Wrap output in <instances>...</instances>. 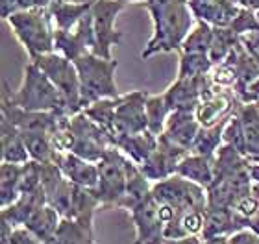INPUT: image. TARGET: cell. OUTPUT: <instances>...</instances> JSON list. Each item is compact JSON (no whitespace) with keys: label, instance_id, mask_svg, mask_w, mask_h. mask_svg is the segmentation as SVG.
I'll return each instance as SVG.
<instances>
[{"label":"cell","instance_id":"32","mask_svg":"<svg viewBox=\"0 0 259 244\" xmlns=\"http://www.w3.org/2000/svg\"><path fill=\"white\" fill-rule=\"evenodd\" d=\"M119 96L117 98H102V100H97V102L89 104L87 108H83V113H85L91 120H95L97 124L102 126L109 135H111V128H113V117H115L117 104H119Z\"/></svg>","mask_w":259,"mask_h":244},{"label":"cell","instance_id":"42","mask_svg":"<svg viewBox=\"0 0 259 244\" xmlns=\"http://www.w3.org/2000/svg\"><path fill=\"white\" fill-rule=\"evenodd\" d=\"M250 229H252L255 235H259V211H257V215L250 220Z\"/></svg>","mask_w":259,"mask_h":244},{"label":"cell","instance_id":"12","mask_svg":"<svg viewBox=\"0 0 259 244\" xmlns=\"http://www.w3.org/2000/svg\"><path fill=\"white\" fill-rule=\"evenodd\" d=\"M189 154V150L176 147L172 141H168L165 135H159L157 139V148L154 150L150 158L141 165V170L152 183L167 179L176 174L178 163Z\"/></svg>","mask_w":259,"mask_h":244},{"label":"cell","instance_id":"16","mask_svg":"<svg viewBox=\"0 0 259 244\" xmlns=\"http://www.w3.org/2000/svg\"><path fill=\"white\" fill-rule=\"evenodd\" d=\"M189 6L196 21L207 22L213 28L232 26L241 10L233 0H189Z\"/></svg>","mask_w":259,"mask_h":244},{"label":"cell","instance_id":"2","mask_svg":"<svg viewBox=\"0 0 259 244\" xmlns=\"http://www.w3.org/2000/svg\"><path fill=\"white\" fill-rule=\"evenodd\" d=\"M2 98L28 111H63L67 113L63 96L49 76L33 61L24 67L21 87L11 91L8 81H2Z\"/></svg>","mask_w":259,"mask_h":244},{"label":"cell","instance_id":"24","mask_svg":"<svg viewBox=\"0 0 259 244\" xmlns=\"http://www.w3.org/2000/svg\"><path fill=\"white\" fill-rule=\"evenodd\" d=\"M22 167L19 163L0 161V207H8L21 196Z\"/></svg>","mask_w":259,"mask_h":244},{"label":"cell","instance_id":"30","mask_svg":"<svg viewBox=\"0 0 259 244\" xmlns=\"http://www.w3.org/2000/svg\"><path fill=\"white\" fill-rule=\"evenodd\" d=\"M170 108H168L165 94H150L146 98V120H148V131L154 135H161L165 131L167 120L170 117Z\"/></svg>","mask_w":259,"mask_h":244},{"label":"cell","instance_id":"5","mask_svg":"<svg viewBox=\"0 0 259 244\" xmlns=\"http://www.w3.org/2000/svg\"><path fill=\"white\" fill-rule=\"evenodd\" d=\"M132 159L117 147H111L98 161V183L95 187L102 207H120L128 189Z\"/></svg>","mask_w":259,"mask_h":244},{"label":"cell","instance_id":"1","mask_svg":"<svg viewBox=\"0 0 259 244\" xmlns=\"http://www.w3.org/2000/svg\"><path fill=\"white\" fill-rule=\"evenodd\" d=\"M143 4L150 15L152 35L141 52V60L180 52L185 37L196 22L189 0H146Z\"/></svg>","mask_w":259,"mask_h":244},{"label":"cell","instance_id":"21","mask_svg":"<svg viewBox=\"0 0 259 244\" xmlns=\"http://www.w3.org/2000/svg\"><path fill=\"white\" fill-rule=\"evenodd\" d=\"M0 161L6 163H24L30 161V154H28L24 137L10 120L4 119L0 120Z\"/></svg>","mask_w":259,"mask_h":244},{"label":"cell","instance_id":"27","mask_svg":"<svg viewBox=\"0 0 259 244\" xmlns=\"http://www.w3.org/2000/svg\"><path fill=\"white\" fill-rule=\"evenodd\" d=\"M180 65L176 78H198L209 74L215 63L211 61L207 52H178Z\"/></svg>","mask_w":259,"mask_h":244},{"label":"cell","instance_id":"15","mask_svg":"<svg viewBox=\"0 0 259 244\" xmlns=\"http://www.w3.org/2000/svg\"><path fill=\"white\" fill-rule=\"evenodd\" d=\"M56 165L65 174V178L74 185L95 189L98 183V163L83 159L72 152H56Z\"/></svg>","mask_w":259,"mask_h":244},{"label":"cell","instance_id":"39","mask_svg":"<svg viewBox=\"0 0 259 244\" xmlns=\"http://www.w3.org/2000/svg\"><path fill=\"white\" fill-rule=\"evenodd\" d=\"M239 8H246V10L259 11V0H233Z\"/></svg>","mask_w":259,"mask_h":244},{"label":"cell","instance_id":"9","mask_svg":"<svg viewBox=\"0 0 259 244\" xmlns=\"http://www.w3.org/2000/svg\"><path fill=\"white\" fill-rule=\"evenodd\" d=\"M146 98H148L146 91H134L128 94H120L117 109H115L113 128H111L113 141L148 130Z\"/></svg>","mask_w":259,"mask_h":244},{"label":"cell","instance_id":"3","mask_svg":"<svg viewBox=\"0 0 259 244\" xmlns=\"http://www.w3.org/2000/svg\"><path fill=\"white\" fill-rule=\"evenodd\" d=\"M11 33L26 50L30 61L39 56L54 52L56 26L49 8H33V10L19 11L6 19Z\"/></svg>","mask_w":259,"mask_h":244},{"label":"cell","instance_id":"7","mask_svg":"<svg viewBox=\"0 0 259 244\" xmlns=\"http://www.w3.org/2000/svg\"><path fill=\"white\" fill-rule=\"evenodd\" d=\"M126 4L117 0H97L91 6L93 54L102 58H113V48L122 41V32L117 28V19Z\"/></svg>","mask_w":259,"mask_h":244},{"label":"cell","instance_id":"26","mask_svg":"<svg viewBox=\"0 0 259 244\" xmlns=\"http://www.w3.org/2000/svg\"><path fill=\"white\" fill-rule=\"evenodd\" d=\"M61 220H63V217L58 213V209H54L52 206L47 204V206L41 207V209L28 220L24 228L30 229L41 242H47V240L52 239L56 235Z\"/></svg>","mask_w":259,"mask_h":244},{"label":"cell","instance_id":"33","mask_svg":"<svg viewBox=\"0 0 259 244\" xmlns=\"http://www.w3.org/2000/svg\"><path fill=\"white\" fill-rule=\"evenodd\" d=\"M26 142L30 159L37 163L54 161L56 148L52 144V137L49 133H22Z\"/></svg>","mask_w":259,"mask_h":244},{"label":"cell","instance_id":"10","mask_svg":"<svg viewBox=\"0 0 259 244\" xmlns=\"http://www.w3.org/2000/svg\"><path fill=\"white\" fill-rule=\"evenodd\" d=\"M69 113L63 111H28L2 98V117L8 119L21 133H49L58 128L63 117Z\"/></svg>","mask_w":259,"mask_h":244},{"label":"cell","instance_id":"6","mask_svg":"<svg viewBox=\"0 0 259 244\" xmlns=\"http://www.w3.org/2000/svg\"><path fill=\"white\" fill-rule=\"evenodd\" d=\"M32 61L49 76V80L60 91L67 113L76 115L83 111L80 76H78V69H76L74 61H70L69 58H65L58 52H49V54L39 56L37 60Z\"/></svg>","mask_w":259,"mask_h":244},{"label":"cell","instance_id":"45","mask_svg":"<svg viewBox=\"0 0 259 244\" xmlns=\"http://www.w3.org/2000/svg\"><path fill=\"white\" fill-rule=\"evenodd\" d=\"M254 190H255V192H257V194H259V187H255V185H254Z\"/></svg>","mask_w":259,"mask_h":244},{"label":"cell","instance_id":"18","mask_svg":"<svg viewBox=\"0 0 259 244\" xmlns=\"http://www.w3.org/2000/svg\"><path fill=\"white\" fill-rule=\"evenodd\" d=\"M200 128L202 124L198 122L194 111H172L161 135L167 137L168 141H172L176 147L185 148L191 152V147L198 135Z\"/></svg>","mask_w":259,"mask_h":244},{"label":"cell","instance_id":"13","mask_svg":"<svg viewBox=\"0 0 259 244\" xmlns=\"http://www.w3.org/2000/svg\"><path fill=\"white\" fill-rule=\"evenodd\" d=\"M243 102H241L237 94L233 92V89H221V91H217L215 94L204 98V100L196 106L194 115H196V119H198L200 124L204 126V128H207V126L221 124V122L228 120L235 111H237V108Z\"/></svg>","mask_w":259,"mask_h":244},{"label":"cell","instance_id":"4","mask_svg":"<svg viewBox=\"0 0 259 244\" xmlns=\"http://www.w3.org/2000/svg\"><path fill=\"white\" fill-rule=\"evenodd\" d=\"M74 65L80 76L83 108L102 98H117L120 94L115 81L117 67H119V61L115 58H102L93 52H87L74 60Z\"/></svg>","mask_w":259,"mask_h":244},{"label":"cell","instance_id":"36","mask_svg":"<svg viewBox=\"0 0 259 244\" xmlns=\"http://www.w3.org/2000/svg\"><path fill=\"white\" fill-rule=\"evenodd\" d=\"M54 0H2V19H8L19 11L33 10V8H49Z\"/></svg>","mask_w":259,"mask_h":244},{"label":"cell","instance_id":"20","mask_svg":"<svg viewBox=\"0 0 259 244\" xmlns=\"http://www.w3.org/2000/svg\"><path fill=\"white\" fill-rule=\"evenodd\" d=\"M102 204L98 200L95 189H87L74 185L72 189V200H70V213L67 218H72L80 224L81 228H85L89 233H95L93 222H95V213L100 209Z\"/></svg>","mask_w":259,"mask_h":244},{"label":"cell","instance_id":"14","mask_svg":"<svg viewBox=\"0 0 259 244\" xmlns=\"http://www.w3.org/2000/svg\"><path fill=\"white\" fill-rule=\"evenodd\" d=\"M250 229V220L237 213L233 207H209L205 209V226L202 239L211 237H232V235Z\"/></svg>","mask_w":259,"mask_h":244},{"label":"cell","instance_id":"25","mask_svg":"<svg viewBox=\"0 0 259 244\" xmlns=\"http://www.w3.org/2000/svg\"><path fill=\"white\" fill-rule=\"evenodd\" d=\"M93 4H72L63 0H54L49 6V11L52 15L56 30H72L78 22L85 17V13L91 10Z\"/></svg>","mask_w":259,"mask_h":244},{"label":"cell","instance_id":"46","mask_svg":"<svg viewBox=\"0 0 259 244\" xmlns=\"http://www.w3.org/2000/svg\"><path fill=\"white\" fill-rule=\"evenodd\" d=\"M255 108H257V111H259V100H257V102H255Z\"/></svg>","mask_w":259,"mask_h":244},{"label":"cell","instance_id":"11","mask_svg":"<svg viewBox=\"0 0 259 244\" xmlns=\"http://www.w3.org/2000/svg\"><path fill=\"white\" fill-rule=\"evenodd\" d=\"M130 220L135 228L134 244H163L165 242V222L159 215V207L154 196L130 209Z\"/></svg>","mask_w":259,"mask_h":244},{"label":"cell","instance_id":"35","mask_svg":"<svg viewBox=\"0 0 259 244\" xmlns=\"http://www.w3.org/2000/svg\"><path fill=\"white\" fill-rule=\"evenodd\" d=\"M2 244H43L24 226L11 228L2 222Z\"/></svg>","mask_w":259,"mask_h":244},{"label":"cell","instance_id":"38","mask_svg":"<svg viewBox=\"0 0 259 244\" xmlns=\"http://www.w3.org/2000/svg\"><path fill=\"white\" fill-rule=\"evenodd\" d=\"M163 244H204L202 237L191 235V237H182V239H167Z\"/></svg>","mask_w":259,"mask_h":244},{"label":"cell","instance_id":"34","mask_svg":"<svg viewBox=\"0 0 259 244\" xmlns=\"http://www.w3.org/2000/svg\"><path fill=\"white\" fill-rule=\"evenodd\" d=\"M239 35L233 32L232 28H215V35H213V43L209 48V58L213 63H221L232 54V50L237 46Z\"/></svg>","mask_w":259,"mask_h":244},{"label":"cell","instance_id":"44","mask_svg":"<svg viewBox=\"0 0 259 244\" xmlns=\"http://www.w3.org/2000/svg\"><path fill=\"white\" fill-rule=\"evenodd\" d=\"M117 2H122V4H143L146 0H117Z\"/></svg>","mask_w":259,"mask_h":244},{"label":"cell","instance_id":"43","mask_svg":"<svg viewBox=\"0 0 259 244\" xmlns=\"http://www.w3.org/2000/svg\"><path fill=\"white\" fill-rule=\"evenodd\" d=\"M63 2H72V4H95L97 0H63Z\"/></svg>","mask_w":259,"mask_h":244},{"label":"cell","instance_id":"23","mask_svg":"<svg viewBox=\"0 0 259 244\" xmlns=\"http://www.w3.org/2000/svg\"><path fill=\"white\" fill-rule=\"evenodd\" d=\"M237 113L243 126L244 156H259V111L255 102H243Z\"/></svg>","mask_w":259,"mask_h":244},{"label":"cell","instance_id":"22","mask_svg":"<svg viewBox=\"0 0 259 244\" xmlns=\"http://www.w3.org/2000/svg\"><path fill=\"white\" fill-rule=\"evenodd\" d=\"M157 139H159V137L154 135L152 131L145 130V131H141V133L120 137V139L115 141V147L119 148V150H122L135 165L141 167L157 148Z\"/></svg>","mask_w":259,"mask_h":244},{"label":"cell","instance_id":"28","mask_svg":"<svg viewBox=\"0 0 259 244\" xmlns=\"http://www.w3.org/2000/svg\"><path fill=\"white\" fill-rule=\"evenodd\" d=\"M226 122H221V124L215 126H207V128H200L198 135L194 139L193 147H191V152L200 154V156H215L217 150L224 144V128H226Z\"/></svg>","mask_w":259,"mask_h":244},{"label":"cell","instance_id":"29","mask_svg":"<svg viewBox=\"0 0 259 244\" xmlns=\"http://www.w3.org/2000/svg\"><path fill=\"white\" fill-rule=\"evenodd\" d=\"M43 244H97V240H95V233H89L76 220L63 218L54 237Z\"/></svg>","mask_w":259,"mask_h":244},{"label":"cell","instance_id":"8","mask_svg":"<svg viewBox=\"0 0 259 244\" xmlns=\"http://www.w3.org/2000/svg\"><path fill=\"white\" fill-rule=\"evenodd\" d=\"M152 196L159 204H167L172 209H176L178 218L185 211L205 209L207 207V189L193 183L189 179L182 178L178 174L152 183Z\"/></svg>","mask_w":259,"mask_h":244},{"label":"cell","instance_id":"37","mask_svg":"<svg viewBox=\"0 0 259 244\" xmlns=\"http://www.w3.org/2000/svg\"><path fill=\"white\" fill-rule=\"evenodd\" d=\"M230 244H259V235H255L252 229H243L230 237Z\"/></svg>","mask_w":259,"mask_h":244},{"label":"cell","instance_id":"31","mask_svg":"<svg viewBox=\"0 0 259 244\" xmlns=\"http://www.w3.org/2000/svg\"><path fill=\"white\" fill-rule=\"evenodd\" d=\"M213 35H215V28L207 22L196 21L180 50L182 52H207L209 54Z\"/></svg>","mask_w":259,"mask_h":244},{"label":"cell","instance_id":"19","mask_svg":"<svg viewBox=\"0 0 259 244\" xmlns=\"http://www.w3.org/2000/svg\"><path fill=\"white\" fill-rule=\"evenodd\" d=\"M176 174L182 178L189 179L200 187H211L215 181V156H200V154L189 152L178 163Z\"/></svg>","mask_w":259,"mask_h":244},{"label":"cell","instance_id":"17","mask_svg":"<svg viewBox=\"0 0 259 244\" xmlns=\"http://www.w3.org/2000/svg\"><path fill=\"white\" fill-rule=\"evenodd\" d=\"M47 194L43 190V185L37 190L21 194L13 204L8 207H2V222L11 226V228H19V226H26V222L41 209L47 206Z\"/></svg>","mask_w":259,"mask_h":244},{"label":"cell","instance_id":"40","mask_svg":"<svg viewBox=\"0 0 259 244\" xmlns=\"http://www.w3.org/2000/svg\"><path fill=\"white\" fill-rule=\"evenodd\" d=\"M259 100V78L248 87V102H257Z\"/></svg>","mask_w":259,"mask_h":244},{"label":"cell","instance_id":"41","mask_svg":"<svg viewBox=\"0 0 259 244\" xmlns=\"http://www.w3.org/2000/svg\"><path fill=\"white\" fill-rule=\"evenodd\" d=\"M204 244H230V237H211V239H202Z\"/></svg>","mask_w":259,"mask_h":244}]
</instances>
